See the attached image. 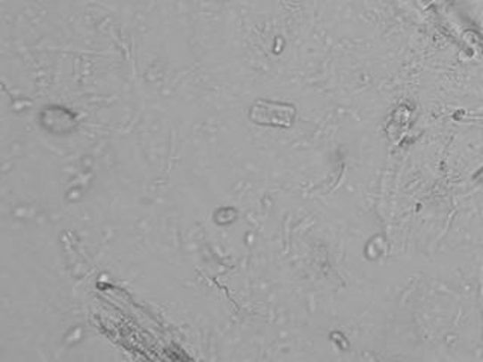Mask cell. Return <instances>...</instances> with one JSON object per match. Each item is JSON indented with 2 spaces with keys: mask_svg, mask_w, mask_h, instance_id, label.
Wrapping results in <instances>:
<instances>
[{
  "mask_svg": "<svg viewBox=\"0 0 483 362\" xmlns=\"http://www.w3.org/2000/svg\"><path fill=\"white\" fill-rule=\"evenodd\" d=\"M295 108L272 103V101H258L251 110V118L254 123L272 127H289L295 119Z\"/></svg>",
  "mask_w": 483,
  "mask_h": 362,
  "instance_id": "6da1fadb",
  "label": "cell"
}]
</instances>
